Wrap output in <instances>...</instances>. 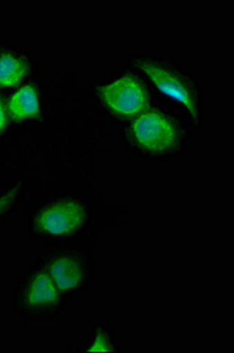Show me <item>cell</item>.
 <instances>
[{
    "label": "cell",
    "mask_w": 234,
    "mask_h": 353,
    "mask_svg": "<svg viewBox=\"0 0 234 353\" xmlns=\"http://www.w3.org/2000/svg\"><path fill=\"white\" fill-rule=\"evenodd\" d=\"M134 141L151 152H164L177 143V130L162 113H144L131 126Z\"/></svg>",
    "instance_id": "1"
},
{
    "label": "cell",
    "mask_w": 234,
    "mask_h": 353,
    "mask_svg": "<svg viewBox=\"0 0 234 353\" xmlns=\"http://www.w3.org/2000/svg\"><path fill=\"white\" fill-rule=\"evenodd\" d=\"M99 93L106 106L121 116H136L147 108L145 90L131 77L103 86Z\"/></svg>",
    "instance_id": "2"
},
{
    "label": "cell",
    "mask_w": 234,
    "mask_h": 353,
    "mask_svg": "<svg viewBox=\"0 0 234 353\" xmlns=\"http://www.w3.org/2000/svg\"><path fill=\"white\" fill-rule=\"evenodd\" d=\"M86 211L74 201H61L43 210L36 218V229L51 236L72 234L85 224Z\"/></svg>",
    "instance_id": "3"
},
{
    "label": "cell",
    "mask_w": 234,
    "mask_h": 353,
    "mask_svg": "<svg viewBox=\"0 0 234 353\" xmlns=\"http://www.w3.org/2000/svg\"><path fill=\"white\" fill-rule=\"evenodd\" d=\"M137 65L162 93L182 103L189 110L193 119H198L197 104L190 88H187L182 78H179L176 73L171 72L170 70L159 66L152 61H137Z\"/></svg>",
    "instance_id": "4"
},
{
    "label": "cell",
    "mask_w": 234,
    "mask_h": 353,
    "mask_svg": "<svg viewBox=\"0 0 234 353\" xmlns=\"http://www.w3.org/2000/svg\"><path fill=\"white\" fill-rule=\"evenodd\" d=\"M39 97L32 85H26L13 93L8 101V113L13 121H24L39 114Z\"/></svg>",
    "instance_id": "5"
},
{
    "label": "cell",
    "mask_w": 234,
    "mask_h": 353,
    "mask_svg": "<svg viewBox=\"0 0 234 353\" xmlns=\"http://www.w3.org/2000/svg\"><path fill=\"white\" fill-rule=\"evenodd\" d=\"M50 276L59 291H70L81 284L84 273L78 261L71 258H59L51 265Z\"/></svg>",
    "instance_id": "6"
},
{
    "label": "cell",
    "mask_w": 234,
    "mask_h": 353,
    "mask_svg": "<svg viewBox=\"0 0 234 353\" xmlns=\"http://www.w3.org/2000/svg\"><path fill=\"white\" fill-rule=\"evenodd\" d=\"M59 299V289L52 277L41 272L33 278L26 293V301L30 306H44L54 304Z\"/></svg>",
    "instance_id": "7"
},
{
    "label": "cell",
    "mask_w": 234,
    "mask_h": 353,
    "mask_svg": "<svg viewBox=\"0 0 234 353\" xmlns=\"http://www.w3.org/2000/svg\"><path fill=\"white\" fill-rule=\"evenodd\" d=\"M30 71L29 61L12 52L0 54V88H11L23 81Z\"/></svg>",
    "instance_id": "8"
},
{
    "label": "cell",
    "mask_w": 234,
    "mask_h": 353,
    "mask_svg": "<svg viewBox=\"0 0 234 353\" xmlns=\"http://www.w3.org/2000/svg\"><path fill=\"white\" fill-rule=\"evenodd\" d=\"M112 346L109 343V338L104 332H98L97 337L93 341L92 345L89 349V352H112Z\"/></svg>",
    "instance_id": "9"
},
{
    "label": "cell",
    "mask_w": 234,
    "mask_h": 353,
    "mask_svg": "<svg viewBox=\"0 0 234 353\" xmlns=\"http://www.w3.org/2000/svg\"><path fill=\"white\" fill-rule=\"evenodd\" d=\"M18 186L13 188L12 190H10L6 194H4L3 197H0V214L4 212L5 210L8 209L10 205L12 204V201H14V198L17 197V193H18Z\"/></svg>",
    "instance_id": "10"
},
{
    "label": "cell",
    "mask_w": 234,
    "mask_h": 353,
    "mask_svg": "<svg viewBox=\"0 0 234 353\" xmlns=\"http://www.w3.org/2000/svg\"><path fill=\"white\" fill-rule=\"evenodd\" d=\"M8 123V111L5 109L4 103L0 99V132L5 129Z\"/></svg>",
    "instance_id": "11"
}]
</instances>
